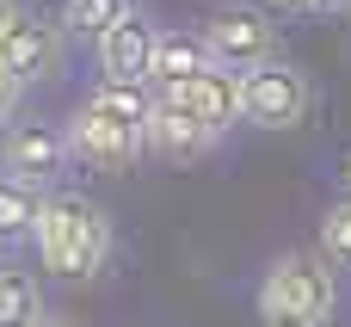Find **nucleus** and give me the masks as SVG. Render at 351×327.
<instances>
[{"mask_svg":"<svg viewBox=\"0 0 351 327\" xmlns=\"http://www.w3.org/2000/svg\"><path fill=\"white\" fill-rule=\"evenodd\" d=\"M321 253H327L339 272H351V192L333 198L327 216H321Z\"/></svg>","mask_w":351,"mask_h":327,"instance_id":"16","label":"nucleus"},{"mask_svg":"<svg viewBox=\"0 0 351 327\" xmlns=\"http://www.w3.org/2000/svg\"><path fill=\"white\" fill-rule=\"evenodd\" d=\"M19 99H25V80H19L12 68H0V124H12V111H19Z\"/></svg>","mask_w":351,"mask_h":327,"instance_id":"17","label":"nucleus"},{"mask_svg":"<svg viewBox=\"0 0 351 327\" xmlns=\"http://www.w3.org/2000/svg\"><path fill=\"white\" fill-rule=\"evenodd\" d=\"M259 6H271L278 19H308V12H321V0H259Z\"/></svg>","mask_w":351,"mask_h":327,"instance_id":"18","label":"nucleus"},{"mask_svg":"<svg viewBox=\"0 0 351 327\" xmlns=\"http://www.w3.org/2000/svg\"><path fill=\"white\" fill-rule=\"evenodd\" d=\"M37 266L49 278H99L111 266V216L105 204H93L86 192H43V210H37Z\"/></svg>","mask_w":351,"mask_h":327,"instance_id":"1","label":"nucleus"},{"mask_svg":"<svg viewBox=\"0 0 351 327\" xmlns=\"http://www.w3.org/2000/svg\"><path fill=\"white\" fill-rule=\"evenodd\" d=\"M68 148H74V167H93V173H130V167L148 155V130L117 124V117H105L99 105H80V111L68 117Z\"/></svg>","mask_w":351,"mask_h":327,"instance_id":"6","label":"nucleus"},{"mask_svg":"<svg viewBox=\"0 0 351 327\" xmlns=\"http://www.w3.org/2000/svg\"><path fill=\"white\" fill-rule=\"evenodd\" d=\"M204 43H210L216 68L253 74V68L278 62V12L271 6H253V0H222L204 19Z\"/></svg>","mask_w":351,"mask_h":327,"instance_id":"3","label":"nucleus"},{"mask_svg":"<svg viewBox=\"0 0 351 327\" xmlns=\"http://www.w3.org/2000/svg\"><path fill=\"white\" fill-rule=\"evenodd\" d=\"M265 327H333L339 315V266L315 247H290L265 266L259 297H253Z\"/></svg>","mask_w":351,"mask_h":327,"instance_id":"2","label":"nucleus"},{"mask_svg":"<svg viewBox=\"0 0 351 327\" xmlns=\"http://www.w3.org/2000/svg\"><path fill=\"white\" fill-rule=\"evenodd\" d=\"M315 111V80L296 62H265L247 74V124L253 130H302Z\"/></svg>","mask_w":351,"mask_h":327,"instance_id":"4","label":"nucleus"},{"mask_svg":"<svg viewBox=\"0 0 351 327\" xmlns=\"http://www.w3.org/2000/svg\"><path fill=\"white\" fill-rule=\"evenodd\" d=\"M37 322H43L37 272H25V266H0V327H37Z\"/></svg>","mask_w":351,"mask_h":327,"instance_id":"14","label":"nucleus"},{"mask_svg":"<svg viewBox=\"0 0 351 327\" xmlns=\"http://www.w3.org/2000/svg\"><path fill=\"white\" fill-rule=\"evenodd\" d=\"M86 105H99V111L117 117V124L148 130V117H154V105H160V87H154V80H99V87L86 93Z\"/></svg>","mask_w":351,"mask_h":327,"instance_id":"12","label":"nucleus"},{"mask_svg":"<svg viewBox=\"0 0 351 327\" xmlns=\"http://www.w3.org/2000/svg\"><path fill=\"white\" fill-rule=\"evenodd\" d=\"M216 148V136L204 130V124H191L179 105H154V117H148V155H160V161H173V167H191V161H204Z\"/></svg>","mask_w":351,"mask_h":327,"instance_id":"10","label":"nucleus"},{"mask_svg":"<svg viewBox=\"0 0 351 327\" xmlns=\"http://www.w3.org/2000/svg\"><path fill=\"white\" fill-rule=\"evenodd\" d=\"M37 327H74V322H62V315H43V322H37Z\"/></svg>","mask_w":351,"mask_h":327,"instance_id":"20","label":"nucleus"},{"mask_svg":"<svg viewBox=\"0 0 351 327\" xmlns=\"http://www.w3.org/2000/svg\"><path fill=\"white\" fill-rule=\"evenodd\" d=\"M346 192H351V155H346Z\"/></svg>","mask_w":351,"mask_h":327,"instance_id":"22","label":"nucleus"},{"mask_svg":"<svg viewBox=\"0 0 351 327\" xmlns=\"http://www.w3.org/2000/svg\"><path fill=\"white\" fill-rule=\"evenodd\" d=\"M99 68L105 80H154V56H160V25L148 12H130L123 25H111L99 43Z\"/></svg>","mask_w":351,"mask_h":327,"instance_id":"9","label":"nucleus"},{"mask_svg":"<svg viewBox=\"0 0 351 327\" xmlns=\"http://www.w3.org/2000/svg\"><path fill=\"white\" fill-rule=\"evenodd\" d=\"M0 68H12L25 87H43L62 74V25H49L43 12H12L0 25Z\"/></svg>","mask_w":351,"mask_h":327,"instance_id":"8","label":"nucleus"},{"mask_svg":"<svg viewBox=\"0 0 351 327\" xmlns=\"http://www.w3.org/2000/svg\"><path fill=\"white\" fill-rule=\"evenodd\" d=\"M37 210H43V185L19 179L0 167V247H19L37 235Z\"/></svg>","mask_w":351,"mask_h":327,"instance_id":"11","label":"nucleus"},{"mask_svg":"<svg viewBox=\"0 0 351 327\" xmlns=\"http://www.w3.org/2000/svg\"><path fill=\"white\" fill-rule=\"evenodd\" d=\"M160 99L179 105L191 124H204L216 142L234 124H247V74H234V68H204L191 80H173V87H160Z\"/></svg>","mask_w":351,"mask_h":327,"instance_id":"5","label":"nucleus"},{"mask_svg":"<svg viewBox=\"0 0 351 327\" xmlns=\"http://www.w3.org/2000/svg\"><path fill=\"white\" fill-rule=\"evenodd\" d=\"M204 68H216V56H210L204 31H160V56H154V87L191 80V74H204Z\"/></svg>","mask_w":351,"mask_h":327,"instance_id":"13","label":"nucleus"},{"mask_svg":"<svg viewBox=\"0 0 351 327\" xmlns=\"http://www.w3.org/2000/svg\"><path fill=\"white\" fill-rule=\"evenodd\" d=\"M12 12H19V6H12V0H0V25H6V19H12Z\"/></svg>","mask_w":351,"mask_h":327,"instance_id":"21","label":"nucleus"},{"mask_svg":"<svg viewBox=\"0 0 351 327\" xmlns=\"http://www.w3.org/2000/svg\"><path fill=\"white\" fill-rule=\"evenodd\" d=\"M0 167L31 179V185H49L74 167V148H68V124H43V117H12L6 136H0Z\"/></svg>","mask_w":351,"mask_h":327,"instance_id":"7","label":"nucleus"},{"mask_svg":"<svg viewBox=\"0 0 351 327\" xmlns=\"http://www.w3.org/2000/svg\"><path fill=\"white\" fill-rule=\"evenodd\" d=\"M321 12H333V19H339V12H351V0H321Z\"/></svg>","mask_w":351,"mask_h":327,"instance_id":"19","label":"nucleus"},{"mask_svg":"<svg viewBox=\"0 0 351 327\" xmlns=\"http://www.w3.org/2000/svg\"><path fill=\"white\" fill-rule=\"evenodd\" d=\"M130 12H136V0H62V31L99 43V37H105L111 25H123Z\"/></svg>","mask_w":351,"mask_h":327,"instance_id":"15","label":"nucleus"}]
</instances>
